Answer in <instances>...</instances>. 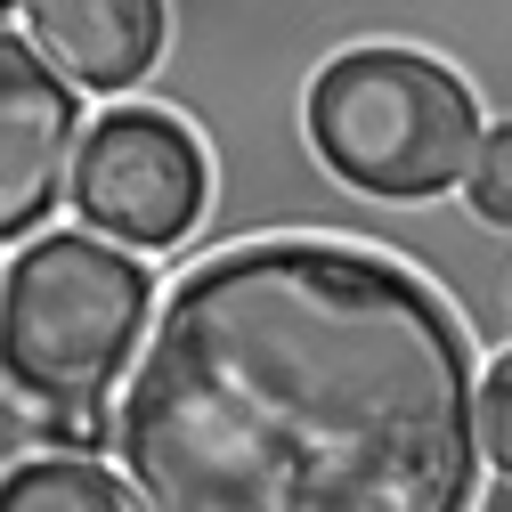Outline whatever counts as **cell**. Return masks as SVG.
I'll return each mask as SVG.
<instances>
[{"label": "cell", "mask_w": 512, "mask_h": 512, "mask_svg": "<svg viewBox=\"0 0 512 512\" xmlns=\"http://www.w3.org/2000/svg\"><path fill=\"white\" fill-rule=\"evenodd\" d=\"M155 277L90 228L33 236L0 277V382L25 407H90L139 366Z\"/></svg>", "instance_id": "2"}, {"label": "cell", "mask_w": 512, "mask_h": 512, "mask_svg": "<svg viewBox=\"0 0 512 512\" xmlns=\"http://www.w3.org/2000/svg\"><path fill=\"white\" fill-rule=\"evenodd\" d=\"M480 447H488V464L512 480V350L488 366L480 382Z\"/></svg>", "instance_id": "9"}, {"label": "cell", "mask_w": 512, "mask_h": 512, "mask_svg": "<svg viewBox=\"0 0 512 512\" xmlns=\"http://www.w3.org/2000/svg\"><path fill=\"white\" fill-rule=\"evenodd\" d=\"M0 512H139L131 480L82 456H25L0 472Z\"/></svg>", "instance_id": "7"}, {"label": "cell", "mask_w": 512, "mask_h": 512, "mask_svg": "<svg viewBox=\"0 0 512 512\" xmlns=\"http://www.w3.org/2000/svg\"><path fill=\"white\" fill-rule=\"evenodd\" d=\"M309 147L334 179L382 204H423L439 187H464L480 155L472 90L423 49H342L309 82Z\"/></svg>", "instance_id": "3"}, {"label": "cell", "mask_w": 512, "mask_h": 512, "mask_svg": "<svg viewBox=\"0 0 512 512\" xmlns=\"http://www.w3.org/2000/svg\"><path fill=\"white\" fill-rule=\"evenodd\" d=\"M41 431H49L57 447H106V439H122V415H106V399H90V407H49Z\"/></svg>", "instance_id": "10"}, {"label": "cell", "mask_w": 512, "mask_h": 512, "mask_svg": "<svg viewBox=\"0 0 512 512\" xmlns=\"http://www.w3.org/2000/svg\"><path fill=\"white\" fill-rule=\"evenodd\" d=\"M82 106L74 82L25 33H0V244L33 236L57 196H74Z\"/></svg>", "instance_id": "5"}, {"label": "cell", "mask_w": 512, "mask_h": 512, "mask_svg": "<svg viewBox=\"0 0 512 512\" xmlns=\"http://www.w3.org/2000/svg\"><path fill=\"white\" fill-rule=\"evenodd\" d=\"M212 196V163L179 114L163 106H114L82 131L74 155V212L106 244H179Z\"/></svg>", "instance_id": "4"}, {"label": "cell", "mask_w": 512, "mask_h": 512, "mask_svg": "<svg viewBox=\"0 0 512 512\" xmlns=\"http://www.w3.org/2000/svg\"><path fill=\"white\" fill-rule=\"evenodd\" d=\"M9 9H25V0H0V17H9Z\"/></svg>", "instance_id": "11"}, {"label": "cell", "mask_w": 512, "mask_h": 512, "mask_svg": "<svg viewBox=\"0 0 512 512\" xmlns=\"http://www.w3.org/2000/svg\"><path fill=\"white\" fill-rule=\"evenodd\" d=\"M464 204H472V220H488V228H512V122H496V131L480 139V155H472V179H464Z\"/></svg>", "instance_id": "8"}, {"label": "cell", "mask_w": 512, "mask_h": 512, "mask_svg": "<svg viewBox=\"0 0 512 512\" xmlns=\"http://www.w3.org/2000/svg\"><path fill=\"white\" fill-rule=\"evenodd\" d=\"M25 33L66 82L131 90L163 49V0H25Z\"/></svg>", "instance_id": "6"}, {"label": "cell", "mask_w": 512, "mask_h": 512, "mask_svg": "<svg viewBox=\"0 0 512 512\" xmlns=\"http://www.w3.org/2000/svg\"><path fill=\"white\" fill-rule=\"evenodd\" d=\"M114 447L139 512H464L480 374L415 269L228 244L163 293Z\"/></svg>", "instance_id": "1"}]
</instances>
